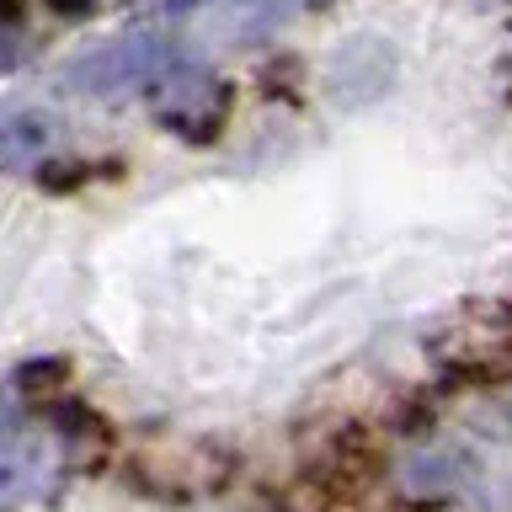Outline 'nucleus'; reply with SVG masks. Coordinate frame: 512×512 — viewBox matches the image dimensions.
I'll list each match as a JSON object with an SVG mask.
<instances>
[{"label": "nucleus", "instance_id": "nucleus-1", "mask_svg": "<svg viewBox=\"0 0 512 512\" xmlns=\"http://www.w3.org/2000/svg\"><path fill=\"white\" fill-rule=\"evenodd\" d=\"M171 64H176V54H171L166 38H123V43L102 48V54L80 59L75 80H80V91H91V96H112V91L155 86Z\"/></svg>", "mask_w": 512, "mask_h": 512}, {"label": "nucleus", "instance_id": "nucleus-2", "mask_svg": "<svg viewBox=\"0 0 512 512\" xmlns=\"http://www.w3.org/2000/svg\"><path fill=\"white\" fill-rule=\"evenodd\" d=\"M43 150H48V118H32V112L0 118V171H22Z\"/></svg>", "mask_w": 512, "mask_h": 512}, {"label": "nucleus", "instance_id": "nucleus-3", "mask_svg": "<svg viewBox=\"0 0 512 512\" xmlns=\"http://www.w3.org/2000/svg\"><path fill=\"white\" fill-rule=\"evenodd\" d=\"M32 480H38V454H32V448H11V454H0V507L16 502Z\"/></svg>", "mask_w": 512, "mask_h": 512}, {"label": "nucleus", "instance_id": "nucleus-4", "mask_svg": "<svg viewBox=\"0 0 512 512\" xmlns=\"http://www.w3.org/2000/svg\"><path fill=\"white\" fill-rule=\"evenodd\" d=\"M0 422H6V411H0ZM0 432H6V427H0Z\"/></svg>", "mask_w": 512, "mask_h": 512}]
</instances>
